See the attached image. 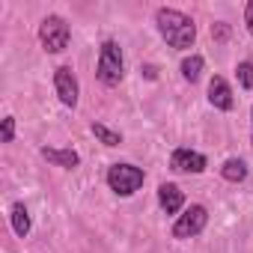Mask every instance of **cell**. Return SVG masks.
Wrapping results in <instances>:
<instances>
[{
	"label": "cell",
	"mask_w": 253,
	"mask_h": 253,
	"mask_svg": "<svg viewBox=\"0 0 253 253\" xmlns=\"http://www.w3.org/2000/svg\"><path fill=\"white\" fill-rule=\"evenodd\" d=\"M92 134H95L104 146H119V143H122V134L113 131V128H107L104 122H92Z\"/></svg>",
	"instance_id": "5bb4252c"
},
{
	"label": "cell",
	"mask_w": 253,
	"mask_h": 253,
	"mask_svg": "<svg viewBox=\"0 0 253 253\" xmlns=\"http://www.w3.org/2000/svg\"><path fill=\"white\" fill-rule=\"evenodd\" d=\"M229 33H232V27L226 24V21H217V24H211V39L214 42H229Z\"/></svg>",
	"instance_id": "2e32d148"
},
{
	"label": "cell",
	"mask_w": 253,
	"mask_h": 253,
	"mask_svg": "<svg viewBox=\"0 0 253 253\" xmlns=\"http://www.w3.org/2000/svg\"><path fill=\"white\" fill-rule=\"evenodd\" d=\"M220 176H223L226 182L238 185V182H244V179H247V164H244L241 158H226V161L220 164Z\"/></svg>",
	"instance_id": "4fadbf2b"
},
{
	"label": "cell",
	"mask_w": 253,
	"mask_h": 253,
	"mask_svg": "<svg viewBox=\"0 0 253 253\" xmlns=\"http://www.w3.org/2000/svg\"><path fill=\"white\" fill-rule=\"evenodd\" d=\"M95 78L104 86H119V81L125 78V57L116 39H104L98 48V63H95Z\"/></svg>",
	"instance_id": "7a4b0ae2"
},
{
	"label": "cell",
	"mask_w": 253,
	"mask_h": 253,
	"mask_svg": "<svg viewBox=\"0 0 253 253\" xmlns=\"http://www.w3.org/2000/svg\"><path fill=\"white\" fill-rule=\"evenodd\" d=\"M250 122H253V107H250ZM250 140H253V128H250Z\"/></svg>",
	"instance_id": "ffe728a7"
},
{
	"label": "cell",
	"mask_w": 253,
	"mask_h": 253,
	"mask_svg": "<svg viewBox=\"0 0 253 253\" xmlns=\"http://www.w3.org/2000/svg\"><path fill=\"white\" fill-rule=\"evenodd\" d=\"M140 72H143V75H146L149 81H155V78H158V72H155V66H143Z\"/></svg>",
	"instance_id": "d6986e66"
},
{
	"label": "cell",
	"mask_w": 253,
	"mask_h": 253,
	"mask_svg": "<svg viewBox=\"0 0 253 253\" xmlns=\"http://www.w3.org/2000/svg\"><path fill=\"white\" fill-rule=\"evenodd\" d=\"M69 39H72V27L63 15H45L42 24H39V42L48 54H63L69 48Z\"/></svg>",
	"instance_id": "3957f363"
},
{
	"label": "cell",
	"mask_w": 253,
	"mask_h": 253,
	"mask_svg": "<svg viewBox=\"0 0 253 253\" xmlns=\"http://www.w3.org/2000/svg\"><path fill=\"white\" fill-rule=\"evenodd\" d=\"M0 140H3V143H12V140H15V116H6V119H3V131H0Z\"/></svg>",
	"instance_id": "e0dca14e"
},
{
	"label": "cell",
	"mask_w": 253,
	"mask_h": 253,
	"mask_svg": "<svg viewBox=\"0 0 253 253\" xmlns=\"http://www.w3.org/2000/svg\"><path fill=\"white\" fill-rule=\"evenodd\" d=\"M155 27L161 33V39L170 48H176V51H188L197 42V24H194V18L185 15V12H179V9L161 6L155 12Z\"/></svg>",
	"instance_id": "6da1fadb"
},
{
	"label": "cell",
	"mask_w": 253,
	"mask_h": 253,
	"mask_svg": "<svg viewBox=\"0 0 253 253\" xmlns=\"http://www.w3.org/2000/svg\"><path fill=\"white\" fill-rule=\"evenodd\" d=\"M203 69H206V60H203L200 54H188V57L182 60V66H179V72H182V78H185L188 84H197V81L203 78Z\"/></svg>",
	"instance_id": "7c38bea8"
},
{
	"label": "cell",
	"mask_w": 253,
	"mask_h": 253,
	"mask_svg": "<svg viewBox=\"0 0 253 253\" xmlns=\"http://www.w3.org/2000/svg\"><path fill=\"white\" fill-rule=\"evenodd\" d=\"M244 24H247V33L253 36V0H247V6H244Z\"/></svg>",
	"instance_id": "ac0fdd59"
},
{
	"label": "cell",
	"mask_w": 253,
	"mask_h": 253,
	"mask_svg": "<svg viewBox=\"0 0 253 253\" xmlns=\"http://www.w3.org/2000/svg\"><path fill=\"white\" fill-rule=\"evenodd\" d=\"M235 78H238V84H241L244 89H253V63H250V60H241V63L235 66Z\"/></svg>",
	"instance_id": "9a60e30c"
},
{
	"label": "cell",
	"mask_w": 253,
	"mask_h": 253,
	"mask_svg": "<svg viewBox=\"0 0 253 253\" xmlns=\"http://www.w3.org/2000/svg\"><path fill=\"white\" fill-rule=\"evenodd\" d=\"M209 104L214 110H232L235 107V95H232V86L226 84V78L214 75L209 81Z\"/></svg>",
	"instance_id": "ba28073f"
},
{
	"label": "cell",
	"mask_w": 253,
	"mask_h": 253,
	"mask_svg": "<svg viewBox=\"0 0 253 253\" xmlns=\"http://www.w3.org/2000/svg\"><path fill=\"white\" fill-rule=\"evenodd\" d=\"M9 220H12V229H15L18 238H27V235H30L33 220H30V211H27L24 203H12V209H9Z\"/></svg>",
	"instance_id": "8fae6325"
},
{
	"label": "cell",
	"mask_w": 253,
	"mask_h": 253,
	"mask_svg": "<svg viewBox=\"0 0 253 253\" xmlns=\"http://www.w3.org/2000/svg\"><path fill=\"white\" fill-rule=\"evenodd\" d=\"M158 206H161L164 214H179L182 206H185V194H182V188L173 185V182L158 185Z\"/></svg>",
	"instance_id": "9c48e42d"
},
{
	"label": "cell",
	"mask_w": 253,
	"mask_h": 253,
	"mask_svg": "<svg viewBox=\"0 0 253 253\" xmlns=\"http://www.w3.org/2000/svg\"><path fill=\"white\" fill-rule=\"evenodd\" d=\"M206 223H209V211H206V206L191 203V206L176 217V223H173V238H179V241L194 238V235H200V232L206 229Z\"/></svg>",
	"instance_id": "5b68a950"
},
{
	"label": "cell",
	"mask_w": 253,
	"mask_h": 253,
	"mask_svg": "<svg viewBox=\"0 0 253 253\" xmlns=\"http://www.w3.org/2000/svg\"><path fill=\"white\" fill-rule=\"evenodd\" d=\"M54 92L60 98V104L66 107H78V95H81V86H78V75L72 66H60L54 69Z\"/></svg>",
	"instance_id": "8992f818"
},
{
	"label": "cell",
	"mask_w": 253,
	"mask_h": 253,
	"mask_svg": "<svg viewBox=\"0 0 253 253\" xmlns=\"http://www.w3.org/2000/svg\"><path fill=\"white\" fill-rule=\"evenodd\" d=\"M143 182H146V173H143V167H134V164H110V170H107V185L119 197L137 194L143 188Z\"/></svg>",
	"instance_id": "277c9868"
},
{
	"label": "cell",
	"mask_w": 253,
	"mask_h": 253,
	"mask_svg": "<svg viewBox=\"0 0 253 253\" xmlns=\"http://www.w3.org/2000/svg\"><path fill=\"white\" fill-rule=\"evenodd\" d=\"M206 167H209V161H206L203 152H194V149L179 146L170 155V170H176V173H194L197 176V173H206Z\"/></svg>",
	"instance_id": "52a82bcc"
},
{
	"label": "cell",
	"mask_w": 253,
	"mask_h": 253,
	"mask_svg": "<svg viewBox=\"0 0 253 253\" xmlns=\"http://www.w3.org/2000/svg\"><path fill=\"white\" fill-rule=\"evenodd\" d=\"M39 155H42L45 161H51L54 167H63V170H75V167L81 164V155H78L75 149H54V146H42V149H39Z\"/></svg>",
	"instance_id": "30bf717a"
}]
</instances>
